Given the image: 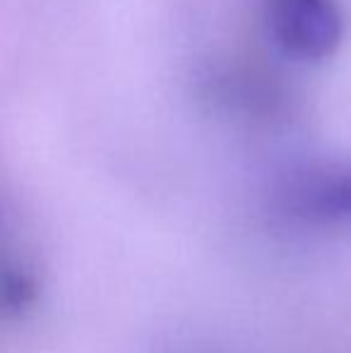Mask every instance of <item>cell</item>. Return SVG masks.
Here are the masks:
<instances>
[{
    "instance_id": "3957f363",
    "label": "cell",
    "mask_w": 351,
    "mask_h": 353,
    "mask_svg": "<svg viewBox=\"0 0 351 353\" xmlns=\"http://www.w3.org/2000/svg\"><path fill=\"white\" fill-rule=\"evenodd\" d=\"M5 307L8 310L22 312L24 307H29L37 298V283L34 276H29L24 270H12L5 267V288H3Z\"/></svg>"
},
{
    "instance_id": "6da1fadb",
    "label": "cell",
    "mask_w": 351,
    "mask_h": 353,
    "mask_svg": "<svg viewBox=\"0 0 351 353\" xmlns=\"http://www.w3.org/2000/svg\"><path fill=\"white\" fill-rule=\"evenodd\" d=\"M270 27L279 46L303 61L330 58L344 37L334 0H270Z\"/></svg>"
},
{
    "instance_id": "7a4b0ae2",
    "label": "cell",
    "mask_w": 351,
    "mask_h": 353,
    "mask_svg": "<svg viewBox=\"0 0 351 353\" xmlns=\"http://www.w3.org/2000/svg\"><path fill=\"white\" fill-rule=\"evenodd\" d=\"M291 214L310 221H349L351 219V168L308 176L294 183L284 197Z\"/></svg>"
}]
</instances>
